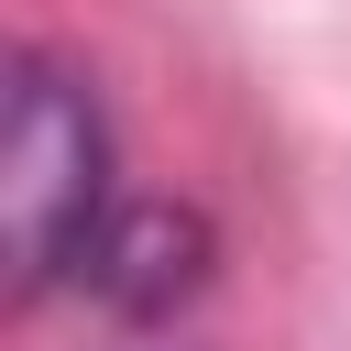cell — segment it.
<instances>
[{
  "instance_id": "cell-1",
  "label": "cell",
  "mask_w": 351,
  "mask_h": 351,
  "mask_svg": "<svg viewBox=\"0 0 351 351\" xmlns=\"http://www.w3.org/2000/svg\"><path fill=\"white\" fill-rule=\"evenodd\" d=\"M99 219H110V121L66 55L22 44L11 55V285L44 296L55 274H77Z\"/></svg>"
},
{
  "instance_id": "cell-2",
  "label": "cell",
  "mask_w": 351,
  "mask_h": 351,
  "mask_svg": "<svg viewBox=\"0 0 351 351\" xmlns=\"http://www.w3.org/2000/svg\"><path fill=\"white\" fill-rule=\"evenodd\" d=\"M197 274H208V219H197V208H176V197L110 208V219H99V241L77 252V285H99V296H110V307H132V318H165Z\"/></svg>"
}]
</instances>
